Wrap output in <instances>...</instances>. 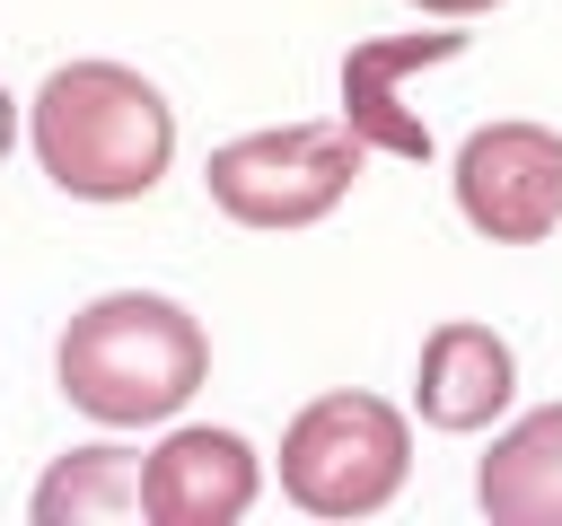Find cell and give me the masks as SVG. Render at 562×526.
I'll return each instance as SVG.
<instances>
[{
	"label": "cell",
	"mask_w": 562,
	"mask_h": 526,
	"mask_svg": "<svg viewBox=\"0 0 562 526\" xmlns=\"http://www.w3.org/2000/svg\"><path fill=\"white\" fill-rule=\"evenodd\" d=\"M281 500L299 517H325V526H351V517H378L404 482H413V412L369 395V386H334V395H307L281 430Z\"/></svg>",
	"instance_id": "3"
},
{
	"label": "cell",
	"mask_w": 562,
	"mask_h": 526,
	"mask_svg": "<svg viewBox=\"0 0 562 526\" xmlns=\"http://www.w3.org/2000/svg\"><path fill=\"white\" fill-rule=\"evenodd\" d=\"M509 403H518V351H509V333H492L474 316H448V324L422 333V359H413V421L422 430L474 438Z\"/></svg>",
	"instance_id": "8"
},
{
	"label": "cell",
	"mask_w": 562,
	"mask_h": 526,
	"mask_svg": "<svg viewBox=\"0 0 562 526\" xmlns=\"http://www.w3.org/2000/svg\"><path fill=\"white\" fill-rule=\"evenodd\" d=\"M474 35H465V18H430V26H413V35H360L351 53H342V132L360 140V149H386V158H430V123L422 114H404V96H395V79L404 70H430V61H457Z\"/></svg>",
	"instance_id": "7"
},
{
	"label": "cell",
	"mask_w": 562,
	"mask_h": 526,
	"mask_svg": "<svg viewBox=\"0 0 562 526\" xmlns=\"http://www.w3.org/2000/svg\"><path fill=\"white\" fill-rule=\"evenodd\" d=\"M448 193L483 245H544L562 228V132L527 114L474 123L448 149Z\"/></svg>",
	"instance_id": "5"
},
{
	"label": "cell",
	"mask_w": 562,
	"mask_h": 526,
	"mask_svg": "<svg viewBox=\"0 0 562 526\" xmlns=\"http://www.w3.org/2000/svg\"><path fill=\"white\" fill-rule=\"evenodd\" d=\"M263 500L255 438L220 421H158V447L140 456V517L149 526H237Z\"/></svg>",
	"instance_id": "6"
},
{
	"label": "cell",
	"mask_w": 562,
	"mask_h": 526,
	"mask_svg": "<svg viewBox=\"0 0 562 526\" xmlns=\"http://www.w3.org/2000/svg\"><path fill=\"white\" fill-rule=\"evenodd\" d=\"M18 132H26V96H9V79H0V158L18 149Z\"/></svg>",
	"instance_id": "12"
},
{
	"label": "cell",
	"mask_w": 562,
	"mask_h": 526,
	"mask_svg": "<svg viewBox=\"0 0 562 526\" xmlns=\"http://www.w3.org/2000/svg\"><path fill=\"white\" fill-rule=\"evenodd\" d=\"M404 9H422V18H465V26H474V18H492L501 0H404Z\"/></svg>",
	"instance_id": "11"
},
{
	"label": "cell",
	"mask_w": 562,
	"mask_h": 526,
	"mask_svg": "<svg viewBox=\"0 0 562 526\" xmlns=\"http://www.w3.org/2000/svg\"><path fill=\"white\" fill-rule=\"evenodd\" d=\"M360 167H369V149L342 123H272V132L220 140L202 167V193L220 219H237L255 237H290V228H316L325 210H342Z\"/></svg>",
	"instance_id": "4"
},
{
	"label": "cell",
	"mask_w": 562,
	"mask_h": 526,
	"mask_svg": "<svg viewBox=\"0 0 562 526\" xmlns=\"http://www.w3.org/2000/svg\"><path fill=\"white\" fill-rule=\"evenodd\" d=\"M53 386L97 430H158L211 386V333L167 289H105L53 333Z\"/></svg>",
	"instance_id": "2"
},
{
	"label": "cell",
	"mask_w": 562,
	"mask_h": 526,
	"mask_svg": "<svg viewBox=\"0 0 562 526\" xmlns=\"http://www.w3.org/2000/svg\"><path fill=\"white\" fill-rule=\"evenodd\" d=\"M26 149L53 193L123 210L149 202L176 167V105L132 61H61L26 96Z\"/></svg>",
	"instance_id": "1"
},
{
	"label": "cell",
	"mask_w": 562,
	"mask_h": 526,
	"mask_svg": "<svg viewBox=\"0 0 562 526\" xmlns=\"http://www.w3.org/2000/svg\"><path fill=\"white\" fill-rule=\"evenodd\" d=\"M474 508L492 526H562V403L492 421V447L474 456Z\"/></svg>",
	"instance_id": "9"
},
{
	"label": "cell",
	"mask_w": 562,
	"mask_h": 526,
	"mask_svg": "<svg viewBox=\"0 0 562 526\" xmlns=\"http://www.w3.org/2000/svg\"><path fill=\"white\" fill-rule=\"evenodd\" d=\"M26 517L35 526H132L140 517V447H123V430H105L88 447H61L35 473Z\"/></svg>",
	"instance_id": "10"
}]
</instances>
